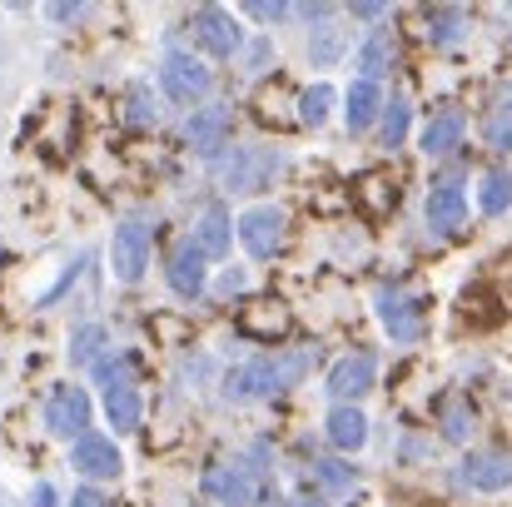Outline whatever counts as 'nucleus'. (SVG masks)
<instances>
[{"label": "nucleus", "mask_w": 512, "mask_h": 507, "mask_svg": "<svg viewBox=\"0 0 512 507\" xmlns=\"http://www.w3.org/2000/svg\"><path fill=\"white\" fill-rule=\"evenodd\" d=\"M314 353L309 348H294V353H264L244 368L229 373V398H269V393H289L304 383Z\"/></svg>", "instance_id": "obj_1"}, {"label": "nucleus", "mask_w": 512, "mask_h": 507, "mask_svg": "<svg viewBox=\"0 0 512 507\" xmlns=\"http://www.w3.org/2000/svg\"><path fill=\"white\" fill-rule=\"evenodd\" d=\"M279 169H284V155H279V150H234V160L219 165V179H224L229 189H264Z\"/></svg>", "instance_id": "obj_2"}, {"label": "nucleus", "mask_w": 512, "mask_h": 507, "mask_svg": "<svg viewBox=\"0 0 512 507\" xmlns=\"http://www.w3.org/2000/svg\"><path fill=\"white\" fill-rule=\"evenodd\" d=\"M160 85L174 105H199L209 95V70L194 60V55H165V70H160Z\"/></svg>", "instance_id": "obj_3"}, {"label": "nucleus", "mask_w": 512, "mask_h": 507, "mask_svg": "<svg viewBox=\"0 0 512 507\" xmlns=\"http://www.w3.org/2000/svg\"><path fill=\"white\" fill-rule=\"evenodd\" d=\"M378 319L383 329L398 338V343H413L423 334V299L418 294H403V289H383L378 294Z\"/></svg>", "instance_id": "obj_4"}, {"label": "nucleus", "mask_w": 512, "mask_h": 507, "mask_svg": "<svg viewBox=\"0 0 512 507\" xmlns=\"http://www.w3.org/2000/svg\"><path fill=\"white\" fill-rule=\"evenodd\" d=\"M458 478H463L473 493H503V488H512V458L498 453V448H478V453L463 458Z\"/></svg>", "instance_id": "obj_5"}, {"label": "nucleus", "mask_w": 512, "mask_h": 507, "mask_svg": "<svg viewBox=\"0 0 512 507\" xmlns=\"http://www.w3.org/2000/svg\"><path fill=\"white\" fill-rule=\"evenodd\" d=\"M239 239H244V249H249L254 259H274V249H279V239H284V214H279L274 204L249 209V214L239 219Z\"/></svg>", "instance_id": "obj_6"}, {"label": "nucleus", "mask_w": 512, "mask_h": 507, "mask_svg": "<svg viewBox=\"0 0 512 507\" xmlns=\"http://www.w3.org/2000/svg\"><path fill=\"white\" fill-rule=\"evenodd\" d=\"M90 423V398L85 388H55L50 403H45V428L60 433V438H80Z\"/></svg>", "instance_id": "obj_7"}, {"label": "nucleus", "mask_w": 512, "mask_h": 507, "mask_svg": "<svg viewBox=\"0 0 512 507\" xmlns=\"http://www.w3.org/2000/svg\"><path fill=\"white\" fill-rule=\"evenodd\" d=\"M110 259H115V274H120L125 284H135V279L145 274V264H150V229H145V224H125V229H115Z\"/></svg>", "instance_id": "obj_8"}, {"label": "nucleus", "mask_w": 512, "mask_h": 507, "mask_svg": "<svg viewBox=\"0 0 512 507\" xmlns=\"http://www.w3.org/2000/svg\"><path fill=\"white\" fill-rule=\"evenodd\" d=\"M194 35H199V45H204L209 55H219V60L239 50V25H234V15L219 10V5L194 10Z\"/></svg>", "instance_id": "obj_9"}, {"label": "nucleus", "mask_w": 512, "mask_h": 507, "mask_svg": "<svg viewBox=\"0 0 512 507\" xmlns=\"http://www.w3.org/2000/svg\"><path fill=\"white\" fill-rule=\"evenodd\" d=\"M75 468L90 478H115L120 473V448L100 433H80L75 438Z\"/></svg>", "instance_id": "obj_10"}, {"label": "nucleus", "mask_w": 512, "mask_h": 507, "mask_svg": "<svg viewBox=\"0 0 512 507\" xmlns=\"http://www.w3.org/2000/svg\"><path fill=\"white\" fill-rule=\"evenodd\" d=\"M373 373H378L373 353H353V358L334 363V373H329V393L348 403V398H358V393H368V388H373Z\"/></svg>", "instance_id": "obj_11"}, {"label": "nucleus", "mask_w": 512, "mask_h": 507, "mask_svg": "<svg viewBox=\"0 0 512 507\" xmlns=\"http://www.w3.org/2000/svg\"><path fill=\"white\" fill-rule=\"evenodd\" d=\"M463 219H468V194H463V184H438V189L428 194V224H433L438 234H453V229H463Z\"/></svg>", "instance_id": "obj_12"}, {"label": "nucleus", "mask_w": 512, "mask_h": 507, "mask_svg": "<svg viewBox=\"0 0 512 507\" xmlns=\"http://www.w3.org/2000/svg\"><path fill=\"white\" fill-rule=\"evenodd\" d=\"M170 289L179 299H199L204 294V254L194 244H179L170 259Z\"/></svg>", "instance_id": "obj_13"}, {"label": "nucleus", "mask_w": 512, "mask_h": 507, "mask_svg": "<svg viewBox=\"0 0 512 507\" xmlns=\"http://www.w3.org/2000/svg\"><path fill=\"white\" fill-rule=\"evenodd\" d=\"M229 110L224 105H209V110H194L189 115V145L194 150H204V155H214L219 145H224V135H229Z\"/></svg>", "instance_id": "obj_14"}, {"label": "nucleus", "mask_w": 512, "mask_h": 507, "mask_svg": "<svg viewBox=\"0 0 512 507\" xmlns=\"http://www.w3.org/2000/svg\"><path fill=\"white\" fill-rule=\"evenodd\" d=\"M463 130H468V120H463L458 110H443V115H433V120L423 125L418 145H423L428 155H448V150H458V145H463Z\"/></svg>", "instance_id": "obj_15"}, {"label": "nucleus", "mask_w": 512, "mask_h": 507, "mask_svg": "<svg viewBox=\"0 0 512 507\" xmlns=\"http://www.w3.org/2000/svg\"><path fill=\"white\" fill-rule=\"evenodd\" d=\"M229 239H234V234H229V214L214 204V209H204V219H199V229H194L189 244H194L204 259H224V254H229Z\"/></svg>", "instance_id": "obj_16"}, {"label": "nucleus", "mask_w": 512, "mask_h": 507, "mask_svg": "<svg viewBox=\"0 0 512 507\" xmlns=\"http://www.w3.org/2000/svg\"><path fill=\"white\" fill-rule=\"evenodd\" d=\"M204 493L219 498V503H229V507L254 503V483H249L244 473H234V468H209V473H204Z\"/></svg>", "instance_id": "obj_17"}, {"label": "nucleus", "mask_w": 512, "mask_h": 507, "mask_svg": "<svg viewBox=\"0 0 512 507\" xmlns=\"http://www.w3.org/2000/svg\"><path fill=\"white\" fill-rule=\"evenodd\" d=\"M329 443L343 448V453H358V448L368 443V418H363L358 408L339 403V408L329 413Z\"/></svg>", "instance_id": "obj_18"}, {"label": "nucleus", "mask_w": 512, "mask_h": 507, "mask_svg": "<svg viewBox=\"0 0 512 507\" xmlns=\"http://www.w3.org/2000/svg\"><path fill=\"white\" fill-rule=\"evenodd\" d=\"M348 110H343V120H348V130L358 135V130H368L373 120H378V110H383V95H378V85L373 80H358V85H348V100H343Z\"/></svg>", "instance_id": "obj_19"}, {"label": "nucleus", "mask_w": 512, "mask_h": 507, "mask_svg": "<svg viewBox=\"0 0 512 507\" xmlns=\"http://www.w3.org/2000/svg\"><path fill=\"white\" fill-rule=\"evenodd\" d=\"M105 413H110V423H115L120 433L140 428V393H135L130 383H110V388H105Z\"/></svg>", "instance_id": "obj_20"}, {"label": "nucleus", "mask_w": 512, "mask_h": 507, "mask_svg": "<svg viewBox=\"0 0 512 507\" xmlns=\"http://www.w3.org/2000/svg\"><path fill=\"white\" fill-rule=\"evenodd\" d=\"M478 204H483V214H508V209H512V174H508V169H493V174H483Z\"/></svg>", "instance_id": "obj_21"}, {"label": "nucleus", "mask_w": 512, "mask_h": 507, "mask_svg": "<svg viewBox=\"0 0 512 507\" xmlns=\"http://www.w3.org/2000/svg\"><path fill=\"white\" fill-rule=\"evenodd\" d=\"M388 60H393V35H388V30H373V35H368V45L358 50V70H363V80L383 75V70H388Z\"/></svg>", "instance_id": "obj_22"}, {"label": "nucleus", "mask_w": 512, "mask_h": 507, "mask_svg": "<svg viewBox=\"0 0 512 507\" xmlns=\"http://www.w3.org/2000/svg\"><path fill=\"white\" fill-rule=\"evenodd\" d=\"M343 35L339 25H324V30H314V40H309V55H314V65H334L343 55Z\"/></svg>", "instance_id": "obj_23"}, {"label": "nucleus", "mask_w": 512, "mask_h": 507, "mask_svg": "<svg viewBox=\"0 0 512 507\" xmlns=\"http://www.w3.org/2000/svg\"><path fill=\"white\" fill-rule=\"evenodd\" d=\"M329 110H334V85H314L309 95H304V125H324L329 120Z\"/></svg>", "instance_id": "obj_24"}, {"label": "nucleus", "mask_w": 512, "mask_h": 507, "mask_svg": "<svg viewBox=\"0 0 512 507\" xmlns=\"http://www.w3.org/2000/svg\"><path fill=\"white\" fill-rule=\"evenodd\" d=\"M403 135H408V100H393L383 110V145L393 150V145H403Z\"/></svg>", "instance_id": "obj_25"}, {"label": "nucleus", "mask_w": 512, "mask_h": 507, "mask_svg": "<svg viewBox=\"0 0 512 507\" xmlns=\"http://www.w3.org/2000/svg\"><path fill=\"white\" fill-rule=\"evenodd\" d=\"M458 25H463V10H428V35L438 45H448L458 35Z\"/></svg>", "instance_id": "obj_26"}, {"label": "nucleus", "mask_w": 512, "mask_h": 507, "mask_svg": "<svg viewBox=\"0 0 512 507\" xmlns=\"http://www.w3.org/2000/svg\"><path fill=\"white\" fill-rule=\"evenodd\" d=\"M100 343H105V329H100V324H85L80 334L70 338V358H75V363H90Z\"/></svg>", "instance_id": "obj_27"}, {"label": "nucleus", "mask_w": 512, "mask_h": 507, "mask_svg": "<svg viewBox=\"0 0 512 507\" xmlns=\"http://www.w3.org/2000/svg\"><path fill=\"white\" fill-rule=\"evenodd\" d=\"M488 145H493V150H512V105L493 110V120H488Z\"/></svg>", "instance_id": "obj_28"}, {"label": "nucleus", "mask_w": 512, "mask_h": 507, "mask_svg": "<svg viewBox=\"0 0 512 507\" xmlns=\"http://www.w3.org/2000/svg\"><path fill=\"white\" fill-rule=\"evenodd\" d=\"M314 468H319V478H324L329 488H348V483H353V473H348L343 463H314Z\"/></svg>", "instance_id": "obj_29"}, {"label": "nucleus", "mask_w": 512, "mask_h": 507, "mask_svg": "<svg viewBox=\"0 0 512 507\" xmlns=\"http://www.w3.org/2000/svg\"><path fill=\"white\" fill-rule=\"evenodd\" d=\"M249 15H254V20H284L289 5H279V0H274V5H269V0H249Z\"/></svg>", "instance_id": "obj_30"}, {"label": "nucleus", "mask_w": 512, "mask_h": 507, "mask_svg": "<svg viewBox=\"0 0 512 507\" xmlns=\"http://www.w3.org/2000/svg\"><path fill=\"white\" fill-rule=\"evenodd\" d=\"M443 433H448V438H468V413H463V408H448V413H443Z\"/></svg>", "instance_id": "obj_31"}, {"label": "nucleus", "mask_w": 512, "mask_h": 507, "mask_svg": "<svg viewBox=\"0 0 512 507\" xmlns=\"http://www.w3.org/2000/svg\"><path fill=\"white\" fill-rule=\"evenodd\" d=\"M383 10H388V5H378V0H358V5H353V15H363V20H378Z\"/></svg>", "instance_id": "obj_32"}, {"label": "nucleus", "mask_w": 512, "mask_h": 507, "mask_svg": "<svg viewBox=\"0 0 512 507\" xmlns=\"http://www.w3.org/2000/svg\"><path fill=\"white\" fill-rule=\"evenodd\" d=\"M30 507H55V488H50V483H40V488L30 493Z\"/></svg>", "instance_id": "obj_33"}, {"label": "nucleus", "mask_w": 512, "mask_h": 507, "mask_svg": "<svg viewBox=\"0 0 512 507\" xmlns=\"http://www.w3.org/2000/svg\"><path fill=\"white\" fill-rule=\"evenodd\" d=\"M70 507H105V498H100L95 488H80V493H75V503H70Z\"/></svg>", "instance_id": "obj_34"}, {"label": "nucleus", "mask_w": 512, "mask_h": 507, "mask_svg": "<svg viewBox=\"0 0 512 507\" xmlns=\"http://www.w3.org/2000/svg\"><path fill=\"white\" fill-rule=\"evenodd\" d=\"M55 15L60 20H75V15H85V5H55Z\"/></svg>", "instance_id": "obj_35"}, {"label": "nucleus", "mask_w": 512, "mask_h": 507, "mask_svg": "<svg viewBox=\"0 0 512 507\" xmlns=\"http://www.w3.org/2000/svg\"><path fill=\"white\" fill-rule=\"evenodd\" d=\"M244 289V274H224V294H239Z\"/></svg>", "instance_id": "obj_36"}, {"label": "nucleus", "mask_w": 512, "mask_h": 507, "mask_svg": "<svg viewBox=\"0 0 512 507\" xmlns=\"http://www.w3.org/2000/svg\"><path fill=\"white\" fill-rule=\"evenodd\" d=\"M299 507H324V498H309V493H304V498H299Z\"/></svg>", "instance_id": "obj_37"}]
</instances>
